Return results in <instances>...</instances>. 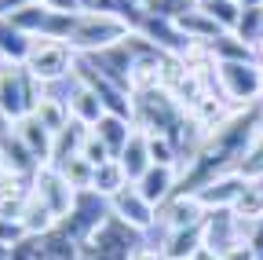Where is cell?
<instances>
[{
    "instance_id": "8992f818",
    "label": "cell",
    "mask_w": 263,
    "mask_h": 260,
    "mask_svg": "<svg viewBox=\"0 0 263 260\" xmlns=\"http://www.w3.org/2000/svg\"><path fill=\"white\" fill-rule=\"evenodd\" d=\"M110 213H114L117 220H124L128 227L143 231V235L157 223V205H150V202L143 198L136 183H128L124 190H117V194H114V198H110Z\"/></svg>"
},
{
    "instance_id": "7a4b0ae2",
    "label": "cell",
    "mask_w": 263,
    "mask_h": 260,
    "mask_svg": "<svg viewBox=\"0 0 263 260\" xmlns=\"http://www.w3.org/2000/svg\"><path fill=\"white\" fill-rule=\"evenodd\" d=\"M44 84L33 77L22 62H0V117H8L11 125L26 114H33Z\"/></svg>"
},
{
    "instance_id": "9c48e42d",
    "label": "cell",
    "mask_w": 263,
    "mask_h": 260,
    "mask_svg": "<svg viewBox=\"0 0 263 260\" xmlns=\"http://www.w3.org/2000/svg\"><path fill=\"white\" fill-rule=\"evenodd\" d=\"M245 176H238V172H219L216 180H209L205 187H197L194 194H197V202H201L209 213L212 209H234V202H238V194L245 190Z\"/></svg>"
},
{
    "instance_id": "484cf974",
    "label": "cell",
    "mask_w": 263,
    "mask_h": 260,
    "mask_svg": "<svg viewBox=\"0 0 263 260\" xmlns=\"http://www.w3.org/2000/svg\"><path fill=\"white\" fill-rule=\"evenodd\" d=\"M62 176H66V183H70L73 190H91V176H95V165H88V161L81 158V154H73V158H66L62 165H55Z\"/></svg>"
},
{
    "instance_id": "30bf717a",
    "label": "cell",
    "mask_w": 263,
    "mask_h": 260,
    "mask_svg": "<svg viewBox=\"0 0 263 260\" xmlns=\"http://www.w3.org/2000/svg\"><path fill=\"white\" fill-rule=\"evenodd\" d=\"M11 132L22 140V147L33 154V161L37 165H51V150H55V136L48 132V128L33 117V114H26V117H18L15 125H11Z\"/></svg>"
},
{
    "instance_id": "d6986e66",
    "label": "cell",
    "mask_w": 263,
    "mask_h": 260,
    "mask_svg": "<svg viewBox=\"0 0 263 260\" xmlns=\"http://www.w3.org/2000/svg\"><path fill=\"white\" fill-rule=\"evenodd\" d=\"M132 128H136V125H132L128 117H117V114H103V117H99V125L91 128V132H95L99 140H103V143L110 147V154L117 158V154L124 150L128 136H132Z\"/></svg>"
},
{
    "instance_id": "ba28073f",
    "label": "cell",
    "mask_w": 263,
    "mask_h": 260,
    "mask_svg": "<svg viewBox=\"0 0 263 260\" xmlns=\"http://www.w3.org/2000/svg\"><path fill=\"white\" fill-rule=\"evenodd\" d=\"M205 216H209V209L197 202V194H172V198L161 205L157 223H164V231H179V227L205 223Z\"/></svg>"
},
{
    "instance_id": "603a6c76",
    "label": "cell",
    "mask_w": 263,
    "mask_h": 260,
    "mask_svg": "<svg viewBox=\"0 0 263 260\" xmlns=\"http://www.w3.org/2000/svg\"><path fill=\"white\" fill-rule=\"evenodd\" d=\"M194 8H201L209 19H216V22L227 29V33H234L245 4H238V0H194Z\"/></svg>"
},
{
    "instance_id": "ffe728a7",
    "label": "cell",
    "mask_w": 263,
    "mask_h": 260,
    "mask_svg": "<svg viewBox=\"0 0 263 260\" xmlns=\"http://www.w3.org/2000/svg\"><path fill=\"white\" fill-rule=\"evenodd\" d=\"M132 180H128V172H124V165L117 158H110V161H103V165L95 169V176H91V190L95 194H103V198L110 202L117 190H124Z\"/></svg>"
},
{
    "instance_id": "d590c367",
    "label": "cell",
    "mask_w": 263,
    "mask_h": 260,
    "mask_svg": "<svg viewBox=\"0 0 263 260\" xmlns=\"http://www.w3.org/2000/svg\"><path fill=\"white\" fill-rule=\"evenodd\" d=\"M259 114H263V99H259Z\"/></svg>"
},
{
    "instance_id": "7c38bea8",
    "label": "cell",
    "mask_w": 263,
    "mask_h": 260,
    "mask_svg": "<svg viewBox=\"0 0 263 260\" xmlns=\"http://www.w3.org/2000/svg\"><path fill=\"white\" fill-rule=\"evenodd\" d=\"M66 110H70V117L73 121H81V125H88V128H95L99 125V117H103L106 110H103V103H99V95L73 74L70 77V95H66Z\"/></svg>"
},
{
    "instance_id": "5b68a950",
    "label": "cell",
    "mask_w": 263,
    "mask_h": 260,
    "mask_svg": "<svg viewBox=\"0 0 263 260\" xmlns=\"http://www.w3.org/2000/svg\"><path fill=\"white\" fill-rule=\"evenodd\" d=\"M29 190L37 194L44 205H51L59 220L70 216V209H73V202H77V190L66 183V176H62L55 165H41L37 176H33V183H29Z\"/></svg>"
},
{
    "instance_id": "83f0119b",
    "label": "cell",
    "mask_w": 263,
    "mask_h": 260,
    "mask_svg": "<svg viewBox=\"0 0 263 260\" xmlns=\"http://www.w3.org/2000/svg\"><path fill=\"white\" fill-rule=\"evenodd\" d=\"M81 158L88 161V165H95V169H99V165H103V161H110L114 154H110V147L99 140L91 128H88V136H84V143H81Z\"/></svg>"
},
{
    "instance_id": "277c9868",
    "label": "cell",
    "mask_w": 263,
    "mask_h": 260,
    "mask_svg": "<svg viewBox=\"0 0 263 260\" xmlns=\"http://www.w3.org/2000/svg\"><path fill=\"white\" fill-rule=\"evenodd\" d=\"M216 88L234 107H252L263 99V66L259 62H219Z\"/></svg>"
},
{
    "instance_id": "f1b7e54d",
    "label": "cell",
    "mask_w": 263,
    "mask_h": 260,
    "mask_svg": "<svg viewBox=\"0 0 263 260\" xmlns=\"http://www.w3.org/2000/svg\"><path fill=\"white\" fill-rule=\"evenodd\" d=\"M150 158H154V165H176L179 154H176L172 136H150Z\"/></svg>"
},
{
    "instance_id": "4dcf8cb0",
    "label": "cell",
    "mask_w": 263,
    "mask_h": 260,
    "mask_svg": "<svg viewBox=\"0 0 263 260\" xmlns=\"http://www.w3.org/2000/svg\"><path fill=\"white\" fill-rule=\"evenodd\" d=\"M41 4H44L48 11H59V15H77V11H84L81 0H41Z\"/></svg>"
},
{
    "instance_id": "8fae6325",
    "label": "cell",
    "mask_w": 263,
    "mask_h": 260,
    "mask_svg": "<svg viewBox=\"0 0 263 260\" xmlns=\"http://www.w3.org/2000/svg\"><path fill=\"white\" fill-rule=\"evenodd\" d=\"M136 187H139V194L150 202V205H164L176 194V187H179V172H176V165H150L139 180H136Z\"/></svg>"
},
{
    "instance_id": "d6a6232c",
    "label": "cell",
    "mask_w": 263,
    "mask_h": 260,
    "mask_svg": "<svg viewBox=\"0 0 263 260\" xmlns=\"http://www.w3.org/2000/svg\"><path fill=\"white\" fill-rule=\"evenodd\" d=\"M33 4H41V0H0V15H15V11H22V8H33Z\"/></svg>"
},
{
    "instance_id": "cb8c5ba5",
    "label": "cell",
    "mask_w": 263,
    "mask_h": 260,
    "mask_svg": "<svg viewBox=\"0 0 263 260\" xmlns=\"http://www.w3.org/2000/svg\"><path fill=\"white\" fill-rule=\"evenodd\" d=\"M209 48H212L216 62H256V59H252V48H249L238 33H223V37H216Z\"/></svg>"
},
{
    "instance_id": "52a82bcc",
    "label": "cell",
    "mask_w": 263,
    "mask_h": 260,
    "mask_svg": "<svg viewBox=\"0 0 263 260\" xmlns=\"http://www.w3.org/2000/svg\"><path fill=\"white\" fill-rule=\"evenodd\" d=\"M245 235H241V220L230 213V209H212L209 216H205V249L209 253H227L234 242H241Z\"/></svg>"
},
{
    "instance_id": "5bb4252c",
    "label": "cell",
    "mask_w": 263,
    "mask_h": 260,
    "mask_svg": "<svg viewBox=\"0 0 263 260\" xmlns=\"http://www.w3.org/2000/svg\"><path fill=\"white\" fill-rule=\"evenodd\" d=\"M59 223H62V220L55 216V209H51V205H44L37 194L29 190V198H26L22 213H18V227H22V231H26V235H33V238H41V235H51Z\"/></svg>"
},
{
    "instance_id": "6da1fadb",
    "label": "cell",
    "mask_w": 263,
    "mask_h": 260,
    "mask_svg": "<svg viewBox=\"0 0 263 260\" xmlns=\"http://www.w3.org/2000/svg\"><path fill=\"white\" fill-rule=\"evenodd\" d=\"M132 33V26L121 19V15H110V11H77L73 15V26H70V44L77 55H99L114 44H121L124 37Z\"/></svg>"
},
{
    "instance_id": "ac0fdd59",
    "label": "cell",
    "mask_w": 263,
    "mask_h": 260,
    "mask_svg": "<svg viewBox=\"0 0 263 260\" xmlns=\"http://www.w3.org/2000/svg\"><path fill=\"white\" fill-rule=\"evenodd\" d=\"M29 44H33V37L22 33L11 19L0 15V59H4V62H26Z\"/></svg>"
},
{
    "instance_id": "d4e9b609",
    "label": "cell",
    "mask_w": 263,
    "mask_h": 260,
    "mask_svg": "<svg viewBox=\"0 0 263 260\" xmlns=\"http://www.w3.org/2000/svg\"><path fill=\"white\" fill-rule=\"evenodd\" d=\"M234 172L245 176V180H263V128L252 136V143L245 147V154H241V161L234 165Z\"/></svg>"
},
{
    "instance_id": "1f68e13d",
    "label": "cell",
    "mask_w": 263,
    "mask_h": 260,
    "mask_svg": "<svg viewBox=\"0 0 263 260\" xmlns=\"http://www.w3.org/2000/svg\"><path fill=\"white\" fill-rule=\"evenodd\" d=\"M128 260H168V256H164L161 246H136Z\"/></svg>"
},
{
    "instance_id": "7402d4cb",
    "label": "cell",
    "mask_w": 263,
    "mask_h": 260,
    "mask_svg": "<svg viewBox=\"0 0 263 260\" xmlns=\"http://www.w3.org/2000/svg\"><path fill=\"white\" fill-rule=\"evenodd\" d=\"M234 213L241 223H252V220H259L263 216V180H249L245 183V190L238 194V202H234Z\"/></svg>"
},
{
    "instance_id": "9a60e30c",
    "label": "cell",
    "mask_w": 263,
    "mask_h": 260,
    "mask_svg": "<svg viewBox=\"0 0 263 260\" xmlns=\"http://www.w3.org/2000/svg\"><path fill=\"white\" fill-rule=\"evenodd\" d=\"M117 161L124 165L128 180L136 183V180H139V176L154 165V158H150V136H146V132H139V128H132V136H128L124 150L117 154Z\"/></svg>"
},
{
    "instance_id": "e575fe53",
    "label": "cell",
    "mask_w": 263,
    "mask_h": 260,
    "mask_svg": "<svg viewBox=\"0 0 263 260\" xmlns=\"http://www.w3.org/2000/svg\"><path fill=\"white\" fill-rule=\"evenodd\" d=\"M81 4H84V8H91V4H95V0H81Z\"/></svg>"
},
{
    "instance_id": "f546056e",
    "label": "cell",
    "mask_w": 263,
    "mask_h": 260,
    "mask_svg": "<svg viewBox=\"0 0 263 260\" xmlns=\"http://www.w3.org/2000/svg\"><path fill=\"white\" fill-rule=\"evenodd\" d=\"M219 260H259V253L252 249V242L249 238H241V242H234L227 253H219Z\"/></svg>"
},
{
    "instance_id": "836d02e7",
    "label": "cell",
    "mask_w": 263,
    "mask_h": 260,
    "mask_svg": "<svg viewBox=\"0 0 263 260\" xmlns=\"http://www.w3.org/2000/svg\"><path fill=\"white\" fill-rule=\"evenodd\" d=\"M252 59H256V62H259V66H263V37H259V41L252 44Z\"/></svg>"
},
{
    "instance_id": "3957f363",
    "label": "cell",
    "mask_w": 263,
    "mask_h": 260,
    "mask_svg": "<svg viewBox=\"0 0 263 260\" xmlns=\"http://www.w3.org/2000/svg\"><path fill=\"white\" fill-rule=\"evenodd\" d=\"M22 66L37 77L44 88H51V84H59V81H66V77H73V70H77V51L66 44V41H55V37H33L29 55H26Z\"/></svg>"
},
{
    "instance_id": "8d00e7d4",
    "label": "cell",
    "mask_w": 263,
    "mask_h": 260,
    "mask_svg": "<svg viewBox=\"0 0 263 260\" xmlns=\"http://www.w3.org/2000/svg\"><path fill=\"white\" fill-rule=\"evenodd\" d=\"M238 4H245V0H238Z\"/></svg>"
},
{
    "instance_id": "4fadbf2b",
    "label": "cell",
    "mask_w": 263,
    "mask_h": 260,
    "mask_svg": "<svg viewBox=\"0 0 263 260\" xmlns=\"http://www.w3.org/2000/svg\"><path fill=\"white\" fill-rule=\"evenodd\" d=\"M161 249H164L168 260H197V256L205 253V223L179 227V231H164Z\"/></svg>"
},
{
    "instance_id": "e0dca14e",
    "label": "cell",
    "mask_w": 263,
    "mask_h": 260,
    "mask_svg": "<svg viewBox=\"0 0 263 260\" xmlns=\"http://www.w3.org/2000/svg\"><path fill=\"white\" fill-rule=\"evenodd\" d=\"M33 117H37L51 136H59L66 125H70L73 117H70V110H66V99H59V95H51L48 88L41 92V99H37V107H33Z\"/></svg>"
},
{
    "instance_id": "44dd1931",
    "label": "cell",
    "mask_w": 263,
    "mask_h": 260,
    "mask_svg": "<svg viewBox=\"0 0 263 260\" xmlns=\"http://www.w3.org/2000/svg\"><path fill=\"white\" fill-rule=\"evenodd\" d=\"M84 136H88V125H81V121H70L62 128V132L55 136V150H51V165H62L66 158H73V154H81V143H84Z\"/></svg>"
},
{
    "instance_id": "2e32d148",
    "label": "cell",
    "mask_w": 263,
    "mask_h": 260,
    "mask_svg": "<svg viewBox=\"0 0 263 260\" xmlns=\"http://www.w3.org/2000/svg\"><path fill=\"white\" fill-rule=\"evenodd\" d=\"M176 26H179V33L186 37V41H201V44H212L216 37H223L227 29L216 22V19H209L201 8H186L179 19H172Z\"/></svg>"
},
{
    "instance_id": "74e56055",
    "label": "cell",
    "mask_w": 263,
    "mask_h": 260,
    "mask_svg": "<svg viewBox=\"0 0 263 260\" xmlns=\"http://www.w3.org/2000/svg\"><path fill=\"white\" fill-rule=\"evenodd\" d=\"M0 62H4V59H0Z\"/></svg>"
},
{
    "instance_id": "4316f807",
    "label": "cell",
    "mask_w": 263,
    "mask_h": 260,
    "mask_svg": "<svg viewBox=\"0 0 263 260\" xmlns=\"http://www.w3.org/2000/svg\"><path fill=\"white\" fill-rule=\"evenodd\" d=\"M234 33L252 48L259 37H263V4H245L241 8V19H238V29Z\"/></svg>"
}]
</instances>
